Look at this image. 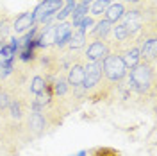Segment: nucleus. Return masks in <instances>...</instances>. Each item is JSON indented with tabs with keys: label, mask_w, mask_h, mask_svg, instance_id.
Returning a JSON list of instances; mask_svg holds the SVG:
<instances>
[{
	"label": "nucleus",
	"mask_w": 157,
	"mask_h": 156,
	"mask_svg": "<svg viewBox=\"0 0 157 156\" xmlns=\"http://www.w3.org/2000/svg\"><path fill=\"white\" fill-rule=\"evenodd\" d=\"M128 76V86L130 90H134L139 95H152L155 93V68L154 65L148 63H139L134 68H130Z\"/></svg>",
	"instance_id": "f257e3e1"
},
{
	"label": "nucleus",
	"mask_w": 157,
	"mask_h": 156,
	"mask_svg": "<svg viewBox=\"0 0 157 156\" xmlns=\"http://www.w3.org/2000/svg\"><path fill=\"white\" fill-rule=\"evenodd\" d=\"M102 74L109 83H121L127 77L128 68L125 67L123 59L120 58V54L109 52L107 56L102 59Z\"/></svg>",
	"instance_id": "f03ea898"
},
{
	"label": "nucleus",
	"mask_w": 157,
	"mask_h": 156,
	"mask_svg": "<svg viewBox=\"0 0 157 156\" xmlns=\"http://www.w3.org/2000/svg\"><path fill=\"white\" fill-rule=\"evenodd\" d=\"M64 0H41L38 6L32 9L34 14V22L36 23H48L50 18H54L59 11L63 9Z\"/></svg>",
	"instance_id": "7ed1b4c3"
},
{
	"label": "nucleus",
	"mask_w": 157,
	"mask_h": 156,
	"mask_svg": "<svg viewBox=\"0 0 157 156\" xmlns=\"http://www.w3.org/2000/svg\"><path fill=\"white\" fill-rule=\"evenodd\" d=\"M102 76H104L102 74V61H86L84 63V83H82V86L88 92L97 88Z\"/></svg>",
	"instance_id": "20e7f679"
},
{
	"label": "nucleus",
	"mask_w": 157,
	"mask_h": 156,
	"mask_svg": "<svg viewBox=\"0 0 157 156\" xmlns=\"http://www.w3.org/2000/svg\"><path fill=\"white\" fill-rule=\"evenodd\" d=\"M111 52V41L107 39H93L86 49L84 59L86 61H102Z\"/></svg>",
	"instance_id": "39448f33"
},
{
	"label": "nucleus",
	"mask_w": 157,
	"mask_h": 156,
	"mask_svg": "<svg viewBox=\"0 0 157 156\" xmlns=\"http://www.w3.org/2000/svg\"><path fill=\"white\" fill-rule=\"evenodd\" d=\"M73 32V25L70 23V20L66 22H57L56 23V34H54V49H64L68 45V39Z\"/></svg>",
	"instance_id": "423d86ee"
},
{
	"label": "nucleus",
	"mask_w": 157,
	"mask_h": 156,
	"mask_svg": "<svg viewBox=\"0 0 157 156\" xmlns=\"http://www.w3.org/2000/svg\"><path fill=\"white\" fill-rule=\"evenodd\" d=\"M34 14L32 11H25V13H20L18 16H13L11 22V29L14 34H25L27 31H30V27L34 25Z\"/></svg>",
	"instance_id": "0eeeda50"
},
{
	"label": "nucleus",
	"mask_w": 157,
	"mask_h": 156,
	"mask_svg": "<svg viewBox=\"0 0 157 156\" xmlns=\"http://www.w3.org/2000/svg\"><path fill=\"white\" fill-rule=\"evenodd\" d=\"M137 49H139L141 61H143V63L155 65V59H157V38L143 39V41L137 45Z\"/></svg>",
	"instance_id": "6e6552de"
},
{
	"label": "nucleus",
	"mask_w": 157,
	"mask_h": 156,
	"mask_svg": "<svg viewBox=\"0 0 157 156\" xmlns=\"http://www.w3.org/2000/svg\"><path fill=\"white\" fill-rule=\"evenodd\" d=\"M47 127H48V124H47V118L43 113L30 111L29 118H27V131L30 133V137H39L41 133H45Z\"/></svg>",
	"instance_id": "1a4fd4ad"
},
{
	"label": "nucleus",
	"mask_w": 157,
	"mask_h": 156,
	"mask_svg": "<svg viewBox=\"0 0 157 156\" xmlns=\"http://www.w3.org/2000/svg\"><path fill=\"white\" fill-rule=\"evenodd\" d=\"M113 25H114V23H111V22L105 20V18L97 20L95 25L89 29V34H86V38H89L91 41H93V39H107L109 34H111V31H113Z\"/></svg>",
	"instance_id": "9d476101"
},
{
	"label": "nucleus",
	"mask_w": 157,
	"mask_h": 156,
	"mask_svg": "<svg viewBox=\"0 0 157 156\" xmlns=\"http://www.w3.org/2000/svg\"><path fill=\"white\" fill-rule=\"evenodd\" d=\"M66 81H68L70 88L82 86V83H84V63L82 61H75L73 65H70Z\"/></svg>",
	"instance_id": "9b49d317"
},
{
	"label": "nucleus",
	"mask_w": 157,
	"mask_h": 156,
	"mask_svg": "<svg viewBox=\"0 0 157 156\" xmlns=\"http://www.w3.org/2000/svg\"><path fill=\"white\" fill-rule=\"evenodd\" d=\"M25 109H27L25 101H23V99L14 97L13 99V102L7 106L6 113H7V117H9L11 122H20V120L23 118V115H25Z\"/></svg>",
	"instance_id": "f8f14e48"
},
{
	"label": "nucleus",
	"mask_w": 157,
	"mask_h": 156,
	"mask_svg": "<svg viewBox=\"0 0 157 156\" xmlns=\"http://www.w3.org/2000/svg\"><path fill=\"white\" fill-rule=\"evenodd\" d=\"M125 11H127V6L123 2H113L107 7V11L104 13V18L109 20L111 23H118L121 20V16L125 14Z\"/></svg>",
	"instance_id": "ddd939ff"
},
{
	"label": "nucleus",
	"mask_w": 157,
	"mask_h": 156,
	"mask_svg": "<svg viewBox=\"0 0 157 156\" xmlns=\"http://www.w3.org/2000/svg\"><path fill=\"white\" fill-rule=\"evenodd\" d=\"M52 90H54V97H64V95H68L70 92V84L68 81H66V76H63V74H57V76H52Z\"/></svg>",
	"instance_id": "4468645a"
},
{
	"label": "nucleus",
	"mask_w": 157,
	"mask_h": 156,
	"mask_svg": "<svg viewBox=\"0 0 157 156\" xmlns=\"http://www.w3.org/2000/svg\"><path fill=\"white\" fill-rule=\"evenodd\" d=\"M113 4V0H93L89 4V16H93L95 20L104 18V13L107 11V7Z\"/></svg>",
	"instance_id": "2eb2a0df"
},
{
	"label": "nucleus",
	"mask_w": 157,
	"mask_h": 156,
	"mask_svg": "<svg viewBox=\"0 0 157 156\" xmlns=\"http://www.w3.org/2000/svg\"><path fill=\"white\" fill-rule=\"evenodd\" d=\"M88 13H89V4H86V2H77L73 13L70 14V23L73 25V29L80 23V20L84 18V16H88Z\"/></svg>",
	"instance_id": "dca6fc26"
},
{
	"label": "nucleus",
	"mask_w": 157,
	"mask_h": 156,
	"mask_svg": "<svg viewBox=\"0 0 157 156\" xmlns=\"http://www.w3.org/2000/svg\"><path fill=\"white\" fill-rule=\"evenodd\" d=\"M86 41H88V38H86V32L73 29V32H71V36H70L68 45H66V47H68L70 50H80V49H84Z\"/></svg>",
	"instance_id": "f3484780"
},
{
	"label": "nucleus",
	"mask_w": 157,
	"mask_h": 156,
	"mask_svg": "<svg viewBox=\"0 0 157 156\" xmlns=\"http://www.w3.org/2000/svg\"><path fill=\"white\" fill-rule=\"evenodd\" d=\"M45 83H47V77L36 74L34 77L30 79V86H29L30 93H32V95H41V93L45 92Z\"/></svg>",
	"instance_id": "a211bd4d"
},
{
	"label": "nucleus",
	"mask_w": 157,
	"mask_h": 156,
	"mask_svg": "<svg viewBox=\"0 0 157 156\" xmlns=\"http://www.w3.org/2000/svg\"><path fill=\"white\" fill-rule=\"evenodd\" d=\"M13 99H14V93H13L11 88L0 86V111H6L7 106L13 102Z\"/></svg>",
	"instance_id": "6ab92c4d"
},
{
	"label": "nucleus",
	"mask_w": 157,
	"mask_h": 156,
	"mask_svg": "<svg viewBox=\"0 0 157 156\" xmlns=\"http://www.w3.org/2000/svg\"><path fill=\"white\" fill-rule=\"evenodd\" d=\"M111 34L114 36V41H120V43H121V41H127V39L132 38V36L128 34V31L125 29V27H123L120 22L113 25V31H111Z\"/></svg>",
	"instance_id": "aec40b11"
},
{
	"label": "nucleus",
	"mask_w": 157,
	"mask_h": 156,
	"mask_svg": "<svg viewBox=\"0 0 157 156\" xmlns=\"http://www.w3.org/2000/svg\"><path fill=\"white\" fill-rule=\"evenodd\" d=\"M88 156H121L120 154V151L116 149H113V147H95V149H91L88 153Z\"/></svg>",
	"instance_id": "412c9836"
},
{
	"label": "nucleus",
	"mask_w": 157,
	"mask_h": 156,
	"mask_svg": "<svg viewBox=\"0 0 157 156\" xmlns=\"http://www.w3.org/2000/svg\"><path fill=\"white\" fill-rule=\"evenodd\" d=\"M95 22H97V20L88 14V16H84V18L80 20V23H78L75 29H77V31H82V32H88V29H91V27L95 25Z\"/></svg>",
	"instance_id": "4be33fe9"
},
{
	"label": "nucleus",
	"mask_w": 157,
	"mask_h": 156,
	"mask_svg": "<svg viewBox=\"0 0 157 156\" xmlns=\"http://www.w3.org/2000/svg\"><path fill=\"white\" fill-rule=\"evenodd\" d=\"M120 2H123L127 7H134V6H139L143 0H120Z\"/></svg>",
	"instance_id": "5701e85b"
},
{
	"label": "nucleus",
	"mask_w": 157,
	"mask_h": 156,
	"mask_svg": "<svg viewBox=\"0 0 157 156\" xmlns=\"http://www.w3.org/2000/svg\"><path fill=\"white\" fill-rule=\"evenodd\" d=\"M73 156H88V153L86 151H80V153H77V154H73Z\"/></svg>",
	"instance_id": "b1692460"
}]
</instances>
